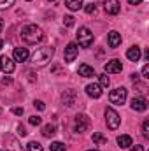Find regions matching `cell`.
Here are the masks:
<instances>
[{"label": "cell", "mask_w": 149, "mask_h": 151, "mask_svg": "<svg viewBox=\"0 0 149 151\" xmlns=\"http://www.w3.org/2000/svg\"><path fill=\"white\" fill-rule=\"evenodd\" d=\"M21 39H23L25 44L34 46V44H39V42L44 40V32H42V28L37 27V25H27L21 30Z\"/></svg>", "instance_id": "obj_1"}, {"label": "cell", "mask_w": 149, "mask_h": 151, "mask_svg": "<svg viewBox=\"0 0 149 151\" xmlns=\"http://www.w3.org/2000/svg\"><path fill=\"white\" fill-rule=\"evenodd\" d=\"M53 55H54V49L53 47H37L35 51H34V55H32V63L35 65V67H44V65H47L49 62H51V58H53Z\"/></svg>", "instance_id": "obj_2"}, {"label": "cell", "mask_w": 149, "mask_h": 151, "mask_svg": "<svg viewBox=\"0 0 149 151\" xmlns=\"http://www.w3.org/2000/svg\"><path fill=\"white\" fill-rule=\"evenodd\" d=\"M77 42L82 47H90L93 44V34H91V30L88 27H81L77 30Z\"/></svg>", "instance_id": "obj_3"}, {"label": "cell", "mask_w": 149, "mask_h": 151, "mask_svg": "<svg viewBox=\"0 0 149 151\" xmlns=\"http://www.w3.org/2000/svg\"><path fill=\"white\" fill-rule=\"evenodd\" d=\"M126 95H128V90L123 88V86H119V88L112 90L111 93H109V100H111V104H114V106H121V104H125Z\"/></svg>", "instance_id": "obj_4"}, {"label": "cell", "mask_w": 149, "mask_h": 151, "mask_svg": "<svg viewBox=\"0 0 149 151\" xmlns=\"http://www.w3.org/2000/svg\"><path fill=\"white\" fill-rule=\"evenodd\" d=\"M105 123H107V128H111V130H117V127L121 123L119 114L116 113L112 107H107L105 109Z\"/></svg>", "instance_id": "obj_5"}, {"label": "cell", "mask_w": 149, "mask_h": 151, "mask_svg": "<svg viewBox=\"0 0 149 151\" xmlns=\"http://www.w3.org/2000/svg\"><path fill=\"white\" fill-rule=\"evenodd\" d=\"M88 127H90V118L86 114H77L74 119V132L82 134V132L88 130Z\"/></svg>", "instance_id": "obj_6"}, {"label": "cell", "mask_w": 149, "mask_h": 151, "mask_svg": "<svg viewBox=\"0 0 149 151\" xmlns=\"http://www.w3.org/2000/svg\"><path fill=\"white\" fill-rule=\"evenodd\" d=\"M14 60H11L9 56H5V55H2L0 56V70L4 72V74H12L14 72Z\"/></svg>", "instance_id": "obj_7"}, {"label": "cell", "mask_w": 149, "mask_h": 151, "mask_svg": "<svg viewBox=\"0 0 149 151\" xmlns=\"http://www.w3.org/2000/svg\"><path fill=\"white\" fill-rule=\"evenodd\" d=\"M77 53H79V46H77L75 42L67 44V47H65V62H67V63L74 62L75 56H77Z\"/></svg>", "instance_id": "obj_8"}, {"label": "cell", "mask_w": 149, "mask_h": 151, "mask_svg": "<svg viewBox=\"0 0 149 151\" xmlns=\"http://www.w3.org/2000/svg\"><path fill=\"white\" fill-rule=\"evenodd\" d=\"M104 9H105L107 14L116 16L119 12V9H121V4H119V0H105L104 2Z\"/></svg>", "instance_id": "obj_9"}, {"label": "cell", "mask_w": 149, "mask_h": 151, "mask_svg": "<svg viewBox=\"0 0 149 151\" xmlns=\"http://www.w3.org/2000/svg\"><path fill=\"white\" fill-rule=\"evenodd\" d=\"M28 56H30V53H28V49H27V47H14V53H12L14 62L23 63V62H27V60H28Z\"/></svg>", "instance_id": "obj_10"}, {"label": "cell", "mask_w": 149, "mask_h": 151, "mask_svg": "<svg viewBox=\"0 0 149 151\" xmlns=\"http://www.w3.org/2000/svg\"><path fill=\"white\" fill-rule=\"evenodd\" d=\"M104 69H105L107 74H117V72L123 70V65H121L119 60H111V62H107V63L104 65Z\"/></svg>", "instance_id": "obj_11"}, {"label": "cell", "mask_w": 149, "mask_h": 151, "mask_svg": "<svg viewBox=\"0 0 149 151\" xmlns=\"http://www.w3.org/2000/svg\"><path fill=\"white\" fill-rule=\"evenodd\" d=\"M132 109L137 111V113L146 111V109H148V100H146L144 97H135V99L132 100Z\"/></svg>", "instance_id": "obj_12"}, {"label": "cell", "mask_w": 149, "mask_h": 151, "mask_svg": "<svg viewBox=\"0 0 149 151\" xmlns=\"http://www.w3.org/2000/svg\"><path fill=\"white\" fill-rule=\"evenodd\" d=\"M75 99H77V93H75V90H67L63 95H62V100H63V104L67 106V107H72L75 104Z\"/></svg>", "instance_id": "obj_13"}, {"label": "cell", "mask_w": 149, "mask_h": 151, "mask_svg": "<svg viewBox=\"0 0 149 151\" xmlns=\"http://www.w3.org/2000/svg\"><path fill=\"white\" fill-rule=\"evenodd\" d=\"M86 93H88L90 97H93V99H98V97H102V86L97 84V83L88 84V86H86Z\"/></svg>", "instance_id": "obj_14"}, {"label": "cell", "mask_w": 149, "mask_h": 151, "mask_svg": "<svg viewBox=\"0 0 149 151\" xmlns=\"http://www.w3.org/2000/svg\"><path fill=\"white\" fill-rule=\"evenodd\" d=\"M126 58L130 62H139L140 60V47L139 46H132L128 51H126Z\"/></svg>", "instance_id": "obj_15"}, {"label": "cell", "mask_w": 149, "mask_h": 151, "mask_svg": "<svg viewBox=\"0 0 149 151\" xmlns=\"http://www.w3.org/2000/svg\"><path fill=\"white\" fill-rule=\"evenodd\" d=\"M107 42H109L111 47H117V46L121 44V34H117L116 30L109 32V35H107Z\"/></svg>", "instance_id": "obj_16"}, {"label": "cell", "mask_w": 149, "mask_h": 151, "mask_svg": "<svg viewBox=\"0 0 149 151\" xmlns=\"http://www.w3.org/2000/svg\"><path fill=\"white\" fill-rule=\"evenodd\" d=\"M5 142H7V150H9V151H23L21 148H19V142H18V139H14L12 135L5 137Z\"/></svg>", "instance_id": "obj_17"}, {"label": "cell", "mask_w": 149, "mask_h": 151, "mask_svg": "<svg viewBox=\"0 0 149 151\" xmlns=\"http://www.w3.org/2000/svg\"><path fill=\"white\" fill-rule=\"evenodd\" d=\"M79 76H82V77H93L95 76V70H93V67H90V65H86V63H82V65H79Z\"/></svg>", "instance_id": "obj_18"}, {"label": "cell", "mask_w": 149, "mask_h": 151, "mask_svg": "<svg viewBox=\"0 0 149 151\" xmlns=\"http://www.w3.org/2000/svg\"><path fill=\"white\" fill-rule=\"evenodd\" d=\"M54 134H56V127H54V125L47 123V125L42 127V135H44V137H51V135H54Z\"/></svg>", "instance_id": "obj_19"}, {"label": "cell", "mask_w": 149, "mask_h": 151, "mask_svg": "<svg viewBox=\"0 0 149 151\" xmlns=\"http://www.w3.org/2000/svg\"><path fill=\"white\" fill-rule=\"evenodd\" d=\"M117 144H119V148H130L132 146V137L130 135H119Z\"/></svg>", "instance_id": "obj_20"}, {"label": "cell", "mask_w": 149, "mask_h": 151, "mask_svg": "<svg viewBox=\"0 0 149 151\" xmlns=\"http://www.w3.org/2000/svg\"><path fill=\"white\" fill-rule=\"evenodd\" d=\"M65 5L70 11H79L82 7V0H65Z\"/></svg>", "instance_id": "obj_21"}, {"label": "cell", "mask_w": 149, "mask_h": 151, "mask_svg": "<svg viewBox=\"0 0 149 151\" xmlns=\"http://www.w3.org/2000/svg\"><path fill=\"white\" fill-rule=\"evenodd\" d=\"M93 142H95V144H98V146H102V144H105V142H107V137H104L100 132H95V134H93Z\"/></svg>", "instance_id": "obj_22"}, {"label": "cell", "mask_w": 149, "mask_h": 151, "mask_svg": "<svg viewBox=\"0 0 149 151\" xmlns=\"http://www.w3.org/2000/svg\"><path fill=\"white\" fill-rule=\"evenodd\" d=\"M27 151H44V148H42V144H39L37 141H32V142L27 144Z\"/></svg>", "instance_id": "obj_23"}, {"label": "cell", "mask_w": 149, "mask_h": 151, "mask_svg": "<svg viewBox=\"0 0 149 151\" xmlns=\"http://www.w3.org/2000/svg\"><path fill=\"white\" fill-rule=\"evenodd\" d=\"M16 0H0V11H5V9H11L14 5Z\"/></svg>", "instance_id": "obj_24"}, {"label": "cell", "mask_w": 149, "mask_h": 151, "mask_svg": "<svg viewBox=\"0 0 149 151\" xmlns=\"http://www.w3.org/2000/svg\"><path fill=\"white\" fill-rule=\"evenodd\" d=\"M98 84H100L102 88H107V86L111 84V81H109V77L105 74H102V76H98Z\"/></svg>", "instance_id": "obj_25"}, {"label": "cell", "mask_w": 149, "mask_h": 151, "mask_svg": "<svg viewBox=\"0 0 149 151\" xmlns=\"http://www.w3.org/2000/svg\"><path fill=\"white\" fill-rule=\"evenodd\" d=\"M51 151H65V144L63 142H60V141H56V142H53L51 144Z\"/></svg>", "instance_id": "obj_26"}, {"label": "cell", "mask_w": 149, "mask_h": 151, "mask_svg": "<svg viewBox=\"0 0 149 151\" xmlns=\"http://www.w3.org/2000/svg\"><path fill=\"white\" fill-rule=\"evenodd\" d=\"M28 123H30V125H34V127H39V125L42 123V118H40V116H37V114H34V116H30Z\"/></svg>", "instance_id": "obj_27"}, {"label": "cell", "mask_w": 149, "mask_h": 151, "mask_svg": "<svg viewBox=\"0 0 149 151\" xmlns=\"http://www.w3.org/2000/svg\"><path fill=\"white\" fill-rule=\"evenodd\" d=\"M142 135L149 139V119H144V123H142Z\"/></svg>", "instance_id": "obj_28"}, {"label": "cell", "mask_w": 149, "mask_h": 151, "mask_svg": "<svg viewBox=\"0 0 149 151\" xmlns=\"http://www.w3.org/2000/svg\"><path fill=\"white\" fill-rule=\"evenodd\" d=\"M84 11H86V14H93V12L97 11V5H95V4H88V5L84 7Z\"/></svg>", "instance_id": "obj_29"}, {"label": "cell", "mask_w": 149, "mask_h": 151, "mask_svg": "<svg viewBox=\"0 0 149 151\" xmlns=\"http://www.w3.org/2000/svg\"><path fill=\"white\" fill-rule=\"evenodd\" d=\"M63 25L65 27H74V18L72 16H65L63 18Z\"/></svg>", "instance_id": "obj_30"}, {"label": "cell", "mask_w": 149, "mask_h": 151, "mask_svg": "<svg viewBox=\"0 0 149 151\" xmlns=\"http://www.w3.org/2000/svg\"><path fill=\"white\" fill-rule=\"evenodd\" d=\"M34 106H35V109H39V111H44V109H46V106H44V102H42V100H35V102H34Z\"/></svg>", "instance_id": "obj_31"}, {"label": "cell", "mask_w": 149, "mask_h": 151, "mask_svg": "<svg viewBox=\"0 0 149 151\" xmlns=\"http://www.w3.org/2000/svg\"><path fill=\"white\" fill-rule=\"evenodd\" d=\"M142 77H144V79H148V77H149V65H148V63L142 67Z\"/></svg>", "instance_id": "obj_32"}, {"label": "cell", "mask_w": 149, "mask_h": 151, "mask_svg": "<svg viewBox=\"0 0 149 151\" xmlns=\"http://www.w3.org/2000/svg\"><path fill=\"white\" fill-rule=\"evenodd\" d=\"M18 134H19L21 137H25L28 132H27V128H25V127H21V125H19V127H18Z\"/></svg>", "instance_id": "obj_33"}, {"label": "cell", "mask_w": 149, "mask_h": 151, "mask_svg": "<svg viewBox=\"0 0 149 151\" xmlns=\"http://www.w3.org/2000/svg\"><path fill=\"white\" fill-rule=\"evenodd\" d=\"M12 113L16 114V116H21V114H23V109H21V107H14V109H12Z\"/></svg>", "instance_id": "obj_34"}, {"label": "cell", "mask_w": 149, "mask_h": 151, "mask_svg": "<svg viewBox=\"0 0 149 151\" xmlns=\"http://www.w3.org/2000/svg\"><path fill=\"white\" fill-rule=\"evenodd\" d=\"M142 0H128V4H132V5H139Z\"/></svg>", "instance_id": "obj_35"}, {"label": "cell", "mask_w": 149, "mask_h": 151, "mask_svg": "<svg viewBox=\"0 0 149 151\" xmlns=\"http://www.w3.org/2000/svg\"><path fill=\"white\" fill-rule=\"evenodd\" d=\"M130 151H144V148H142V146H133Z\"/></svg>", "instance_id": "obj_36"}, {"label": "cell", "mask_w": 149, "mask_h": 151, "mask_svg": "<svg viewBox=\"0 0 149 151\" xmlns=\"http://www.w3.org/2000/svg\"><path fill=\"white\" fill-rule=\"evenodd\" d=\"M2 28H4V19L0 18V32H2Z\"/></svg>", "instance_id": "obj_37"}, {"label": "cell", "mask_w": 149, "mask_h": 151, "mask_svg": "<svg viewBox=\"0 0 149 151\" xmlns=\"http://www.w3.org/2000/svg\"><path fill=\"white\" fill-rule=\"evenodd\" d=\"M2 46H4V40H2V39H0V49H2Z\"/></svg>", "instance_id": "obj_38"}, {"label": "cell", "mask_w": 149, "mask_h": 151, "mask_svg": "<svg viewBox=\"0 0 149 151\" xmlns=\"http://www.w3.org/2000/svg\"><path fill=\"white\" fill-rule=\"evenodd\" d=\"M88 151H98V150H88Z\"/></svg>", "instance_id": "obj_39"}, {"label": "cell", "mask_w": 149, "mask_h": 151, "mask_svg": "<svg viewBox=\"0 0 149 151\" xmlns=\"http://www.w3.org/2000/svg\"><path fill=\"white\" fill-rule=\"evenodd\" d=\"M27 2H32V0H27Z\"/></svg>", "instance_id": "obj_40"}, {"label": "cell", "mask_w": 149, "mask_h": 151, "mask_svg": "<svg viewBox=\"0 0 149 151\" xmlns=\"http://www.w3.org/2000/svg\"><path fill=\"white\" fill-rule=\"evenodd\" d=\"M51 2H54V0H51Z\"/></svg>", "instance_id": "obj_41"}, {"label": "cell", "mask_w": 149, "mask_h": 151, "mask_svg": "<svg viewBox=\"0 0 149 151\" xmlns=\"http://www.w3.org/2000/svg\"><path fill=\"white\" fill-rule=\"evenodd\" d=\"M0 151H2V150H0Z\"/></svg>", "instance_id": "obj_42"}]
</instances>
